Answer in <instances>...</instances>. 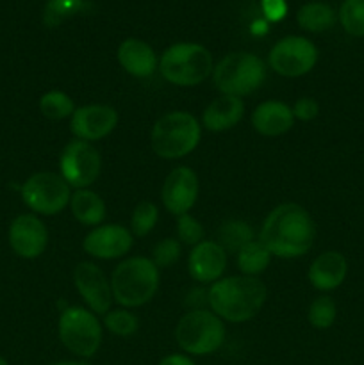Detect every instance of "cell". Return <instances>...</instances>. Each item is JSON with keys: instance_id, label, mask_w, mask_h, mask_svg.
<instances>
[{"instance_id": "cell-33", "label": "cell", "mask_w": 364, "mask_h": 365, "mask_svg": "<svg viewBox=\"0 0 364 365\" xmlns=\"http://www.w3.org/2000/svg\"><path fill=\"white\" fill-rule=\"evenodd\" d=\"M203 232L202 223L191 216V214H182L177 220V239L181 245L196 246L198 242L203 241Z\"/></svg>"}, {"instance_id": "cell-11", "label": "cell", "mask_w": 364, "mask_h": 365, "mask_svg": "<svg viewBox=\"0 0 364 365\" xmlns=\"http://www.w3.org/2000/svg\"><path fill=\"white\" fill-rule=\"evenodd\" d=\"M318 61V50L313 43L302 36H288L275 43L268 63L275 73L282 77H302L309 73Z\"/></svg>"}, {"instance_id": "cell-13", "label": "cell", "mask_w": 364, "mask_h": 365, "mask_svg": "<svg viewBox=\"0 0 364 365\" xmlns=\"http://www.w3.org/2000/svg\"><path fill=\"white\" fill-rule=\"evenodd\" d=\"M118 125V113L114 107L93 103L75 109L70 120V130L81 141H98L109 135Z\"/></svg>"}, {"instance_id": "cell-24", "label": "cell", "mask_w": 364, "mask_h": 365, "mask_svg": "<svg viewBox=\"0 0 364 365\" xmlns=\"http://www.w3.org/2000/svg\"><path fill=\"white\" fill-rule=\"evenodd\" d=\"M298 24L307 32H325L335 24V13L328 4L309 2L298 11Z\"/></svg>"}, {"instance_id": "cell-10", "label": "cell", "mask_w": 364, "mask_h": 365, "mask_svg": "<svg viewBox=\"0 0 364 365\" xmlns=\"http://www.w3.org/2000/svg\"><path fill=\"white\" fill-rule=\"evenodd\" d=\"M61 177L70 187L88 189L98 178L102 170L100 153L91 143L75 139L63 148L59 157Z\"/></svg>"}, {"instance_id": "cell-3", "label": "cell", "mask_w": 364, "mask_h": 365, "mask_svg": "<svg viewBox=\"0 0 364 365\" xmlns=\"http://www.w3.org/2000/svg\"><path fill=\"white\" fill-rule=\"evenodd\" d=\"M159 267L146 257H131L116 266L111 277V291L118 305L136 309L156 296L159 289Z\"/></svg>"}, {"instance_id": "cell-28", "label": "cell", "mask_w": 364, "mask_h": 365, "mask_svg": "<svg viewBox=\"0 0 364 365\" xmlns=\"http://www.w3.org/2000/svg\"><path fill=\"white\" fill-rule=\"evenodd\" d=\"M339 21L348 34L364 38V0H345L339 9Z\"/></svg>"}, {"instance_id": "cell-2", "label": "cell", "mask_w": 364, "mask_h": 365, "mask_svg": "<svg viewBox=\"0 0 364 365\" xmlns=\"http://www.w3.org/2000/svg\"><path fill=\"white\" fill-rule=\"evenodd\" d=\"M268 289L257 277L220 278L207 291L209 307L220 319L245 323L253 319L264 307Z\"/></svg>"}, {"instance_id": "cell-25", "label": "cell", "mask_w": 364, "mask_h": 365, "mask_svg": "<svg viewBox=\"0 0 364 365\" xmlns=\"http://www.w3.org/2000/svg\"><path fill=\"white\" fill-rule=\"evenodd\" d=\"M253 241V228L246 221L228 220L218 228V245L225 252L238 253L243 246Z\"/></svg>"}, {"instance_id": "cell-29", "label": "cell", "mask_w": 364, "mask_h": 365, "mask_svg": "<svg viewBox=\"0 0 364 365\" xmlns=\"http://www.w3.org/2000/svg\"><path fill=\"white\" fill-rule=\"evenodd\" d=\"M103 324L111 334L118 337H128L138 331L139 319L128 309H114L103 316Z\"/></svg>"}, {"instance_id": "cell-22", "label": "cell", "mask_w": 364, "mask_h": 365, "mask_svg": "<svg viewBox=\"0 0 364 365\" xmlns=\"http://www.w3.org/2000/svg\"><path fill=\"white\" fill-rule=\"evenodd\" d=\"M70 209L75 220L86 227H96L106 217V203L91 189H77L71 195Z\"/></svg>"}, {"instance_id": "cell-5", "label": "cell", "mask_w": 364, "mask_h": 365, "mask_svg": "<svg viewBox=\"0 0 364 365\" xmlns=\"http://www.w3.org/2000/svg\"><path fill=\"white\" fill-rule=\"evenodd\" d=\"M159 71L170 84L193 88L207 81L214 71L213 56L196 43H175L161 56Z\"/></svg>"}, {"instance_id": "cell-7", "label": "cell", "mask_w": 364, "mask_h": 365, "mask_svg": "<svg viewBox=\"0 0 364 365\" xmlns=\"http://www.w3.org/2000/svg\"><path fill=\"white\" fill-rule=\"evenodd\" d=\"M175 339L182 351L206 356L218 351L225 341L223 321L209 310H189L175 328Z\"/></svg>"}, {"instance_id": "cell-23", "label": "cell", "mask_w": 364, "mask_h": 365, "mask_svg": "<svg viewBox=\"0 0 364 365\" xmlns=\"http://www.w3.org/2000/svg\"><path fill=\"white\" fill-rule=\"evenodd\" d=\"M236 262H238L239 271L245 277H259L270 266L271 253L263 242L253 239L252 242H248V245L239 250Z\"/></svg>"}, {"instance_id": "cell-9", "label": "cell", "mask_w": 364, "mask_h": 365, "mask_svg": "<svg viewBox=\"0 0 364 365\" xmlns=\"http://www.w3.org/2000/svg\"><path fill=\"white\" fill-rule=\"evenodd\" d=\"M21 200L25 205L41 216H56L63 212L71 200V187L61 175L39 171L21 185Z\"/></svg>"}, {"instance_id": "cell-8", "label": "cell", "mask_w": 364, "mask_h": 365, "mask_svg": "<svg viewBox=\"0 0 364 365\" xmlns=\"http://www.w3.org/2000/svg\"><path fill=\"white\" fill-rule=\"evenodd\" d=\"M59 339L74 355L91 359L102 344V327L96 314L82 307H66L59 317Z\"/></svg>"}, {"instance_id": "cell-32", "label": "cell", "mask_w": 364, "mask_h": 365, "mask_svg": "<svg viewBox=\"0 0 364 365\" xmlns=\"http://www.w3.org/2000/svg\"><path fill=\"white\" fill-rule=\"evenodd\" d=\"M181 250L182 245L178 239H161L152 250V262L157 267H171L181 259Z\"/></svg>"}, {"instance_id": "cell-30", "label": "cell", "mask_w": 364, "mask_h": 365, "mask_svg": "<svg viewBox=\"0 0 364 365\" xmlns=\"http://www.w3.org/2000/svg\"><path fill=\"white\" fill-rule=\"evenodd\" d=\"M82 9V0H49L43 13L46 27H59L68 18L75 16Z\"/></svg>"}, {"instance_id": "cell-12", "label": "cell", "mask_w": 364, "mask_h": 365, "mask_svg": "<svg viewBox=\"0 0 364 365\" xmlns=\"http://www.w3.org/2000/svg\"><path fill=\"white\" fill-rule=\"evenodd\" d=\"M74 284L93 314L106 316L109 312L114 299L111 282L107 280L103 271L96 264H77L74 269Z\"/></svg>"}, {"instance_id": "cell-21", "label": "cell", "mask_w": 364, "mask_h": 365, "mask_svg": "<svg viewBox=\"0 0 364 365\" xmlns=\"http://www.w3.org/2000/svg\"><path fill=\"white\" fill-rule=\"evenodd\" d=\"M245 114V103L239 96L221 95L206 107L202 114L203 127L211 132L231 130L241 121Z\"/></svg>"}, {"instance_id": "cell-20", "label": "cell", "mask_w": 364, "mask_h": 365, "mask_svg": "<svg viewBox=\"0 0 364 365\" xmlns=\"http://www.w3.org/2000/svg\"><path fill=\"white\" fill-rule=\"evenodd\" d=\"M118 61L128 75L138 78L150 77L157 68V56L148 43L128 38L118 46Z\"/></svg>"}, {"instance_id": "cell-38", "label": "cell", "mask_w": 364, "mask_h": 365, "mask_svg": "<svg viewBox=\"0 0 364 365\" xmlns=\"http://www.w3.org/2000/svg\"><path fill=\"white\" fill-rule=\"evenodd\" d=\"M0 365H9V364H7L6 359H2V356H0Z\"/></svg>"}, {"instance_id": "cell-6", "label": "cell", "mask_w": 364, "mask_h": 365, "mask_svg": "<svg viewBox=\"0 0 364 365\" xmlns=\"http://www.w3.org/2000/svg\"><path fill=\"white\" fill-rule=\"evenodd\" d=\"M266 78V64L250 52L225 56L213 71V81L221 95L246 96L257 91Z\"/></svg>"}, {"instance_id": "cell-34", "label": "cell", "mask_w": 364, "mask_h": 365, "mask_svg": "<svg viewBox=\"0 0 364 365\" xmlns=\"http://www.w3.org/2000/svg\"><path fill=\"white\" fill-rule=\"evenodd\" d=\"M291 110L293 116H295L296 120L310 121L318 116V113H320V106H318L316 100L310 98V96H302V98L296 100L295 106L291 107Z\"/></svg>"}, {"instance_id": "cell-37", "label": "cell", "mask_w": 364, "mask_h": 365, "mask_svg": "<svg viewBox=\"0 0 364 365\" xmlns=\"http://www.w3.org/2000/svg\"><path fill=\"white\" fill-rule=\"evenodd\" d=\"M52 365H91L89 362H57Z\"/></svg>"}, {"instance_id": "cell-19", "label": "cell", "mask_w": 364, "mask_h": 365, "mask_svg": "<svg viewBox=\"0 0 364 365\" xmlns=\"http://www.w3.org/2000/svg\"><path fill=\"white\" fill-rule=\"evenodd\" d=\"M293 123H295V116H293L291 107L277 100L259 103L252 114L253 128L266 138L285 134L293 127Z\"/></svg>"}, {"instance_id": "cell-27", "label": "cell", "mask_w": 364, "mask_h": 365, "mask_svg": "<svg viewBox=\"0 0 364 365\" xmlns=\"http://www.w3.org/2000/svg\"><path fill=\"white\" fill-rule=\"evenodd\" d=\"M335 316H338V307L330 296H318L313 303H310L309 310H307V321L310 327L316 330H327L334 324Z\"/></svg>"}, {"instance_id": "cell-16", "label": "cell", "mask_w": 364, "mask_h": 365, "mask_svg": "<svg viewBox=\"0 0 364 365\" xmlns=\"http://www.w3.org/2000/svg\"><path fill=\"white\" fill-rule=\"evenodd\" d=\"M132 234L118 223L102 225L89 232L82 241V248L88 255L102 260L120 259L132 248Z\"/></svg>"}, {"instance_id": "cell-17", "label": "cell", "mask_w": 364, "mask_h": 365, "mask_svg": "<svg viewBox=\"0 0 364 365\" xmlns=\"http://www.w3.org/2000/svg\"><path fill=\"white\" fill-rule=\"evenodd\" d=\"M188 269L198 284H214L227 269V252L216 241L198 242L189 253Z\"/></svg>"}, {"instance_id": "cell-4", "label": "cell", "mask_w": 364, "mask_h": 365, "mask_svg": "<svg viewBox=\"0 0 364 365\" xmlns=\"http://www.w3.org/2000/svg\"><path fill=\"white\" fill-rule=\"evenodd\" d=\"M202 127L191 113L173 110L153 123L150 143L152 150L161 159H182L198 146Z\"/></svg>"}, {"instance_id": "cell-35", "label": "cell", "mask_w": 364, "mask_h": 365, "mask_svg": "<svg viewBox=\"0 0 364 365\" xmlns=\"http://www.w3.org/2000/svg\"><path fill=\"white\" fill-rule=\"evenodd\" d=\"M261 6L268 21H280L288 14L285 0H261Z\"/></svg>"}, {"instance_id": "cell-14", "label": "cell", "mask_w": 364, "mask_h": 365, "mask_svg": "<svg viewBox=\"0 0 364 365\" xmlns=\"http://www.w3.org/2000/svg\"><path fill=\"white\" fill-rule=\"evenodd\" d=\"M198 198V177L189 166H178L171 170L161 191V200L168 212L182 216L193 209Z\"/></svg>"}, {"instance_id": "cell-1", "label": "cell", "mask_w": 364, "mask_h": 365, "mask_svg": "<svg viewBox=\"0 0 364 365\" xmlns=\"http://www.w3.org/2000/svg\"><path fill=\"white\" fill-rule=\"evenodd\" d=\"M316 227L303 207L296 203H282L275 207L264 220L259 241L280 259L303 257L313 248Z\"/></svg>"}, {"instance_id": "cell-18", "label": "cell", "mask_w": 364, "mask_h": 365, "mask_svg": "<svg viewBox=\"0 0 364 365\" xmlns=\"http://www.w3.org/2000/svg\"><path fill=\"white\" fill-rule=\"evenodd\" d=\"M346 273H348V262L345 255L332 250V252H323L313 260L307 278L314 289L327 292L338 289L345 282Z\"/></svg>"}, {"instance_id": "cell-15", "label": "cell", "mask_w": 364, "mask_h": 365, "mask_svg": "<svg viewBox=\"0 0 364 365\" xmlns=\"http://www.w3.org/2000/svg\"><path fill=\"white\" fill-rule=\"evenodd\" d=\"M49 232L45 223L34 214L14 217L9 227V245L21 259H38L46 248Z\"/></svg>"}, {"instance_id": "cell-26", "label": "cell", "mask_w": 364, "mask_h": 365, "mask_svg": "<svg viewBox=\"0 0 364 365\" xmlns=\"http://www.w3.org/2000/svg\"><path fill=\"white\" fill-rule=\"evenodd\" d=\"M39 110L52 121H61L75 113L74 100L63 91H49L39 98Z\"/></svg>"}, {"instance_id": "cell-36", "label": "cell", "mask_w": 364, "mask_h": 365, "mask_svg": "<svg viewBox=\"0 0 364 365\" xmlns=\"http://www.w3.org/2000/svg\"><path fill=\"white\" fill-rule=\"evenodd\" d=\"M159 365H195V362H193L189 356L178 355V353H175V355L164 356V359L159 362Z\"/></svg>"}, {"instance_id": "cell-31", "label": "cell", "mask_w": 364, "mask_h": 365, "mask_svg": "<svg viewBox=\"0 0 364 365\" xmlns=\"http://www.w3.org/2000/svg\"><path fill=\"white\" fill-rule=\"evenodd\" d=\"M157 220H159V210H157L156 203L152 202H141L134 209L131 217V230L136 237H145L156 227Z\"/></svg>"}]
</instances>
